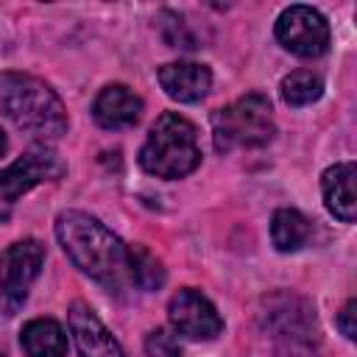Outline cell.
I'll list each match as a JSON object with an SVG mask.
<instances>
[{
	"instance_id": "1",
	"label": "cell",
	"mask_w": 357,
	"mask_h": 357,
	"mask_svg": "<svg viewBox=\"0 0 357 357\" xmlns=\"http://www.w3.org/2000/svg\"><path fill=\"white\" fill-rule=\"evenodd\" d=\"M56 237L75 268L95 282L109 290L128 282V245H123V240L98 218L78 209L61 212L56 220Z\"/></svg>"
},
{
	"instance_id": "2",
	"label": "cell",
	"mask_w": 357,
	"mask_h": 357,
	"mask_svg": "<svg viewBox=\"0 0 357 357\" xmlns=\"http://www.w3.org/2000/svg\"><path fill=\"white\" fill-rule=\"evenodd\" d=\"M0 112L17 128L42 139H59L67 131V112L61 98L33 75H0Z\"/></svg>"
},
{
	"instance_id": "3",
	"label": "cell",
	"mask_w": 357,
	"mask_h": 357,
	"mask_svg": "<svg viewBox=\"0 0 357 357\" xmlns=\"http://www.w3.org/2000/svg\"><path fill=\"white\" fill-rule=\"evenodd\" d=\"M198 165L201 148L195 126L176 112L159 114L139 148V167L156 178H184Z\"/></svg>"
},
{
	"instance_id": "4",
	"label": "cell",
	"mask_w": 357,
	"mask_h": 357,
	"mask_svg": "<svg viewBox=\"0 0 357 357\" xmlns=\"http://www.w3.org/2000/svg\"><path fill=\"white\" fill-rule=\"evenodd\" d=\"M265 332L276 357H318V324L312 307L293 293H276L265 301Z\"/></svg>"
},
{
	"instance_id": "5",
	"label": "cell",
	"mask_w": 357,
	"mask_h": 357,
	"mask_svg": "<svg viewBox=\"0 0 357 357\" xmlns=\"http://www.w3.org/2000/svg\"><path fill=\"white\" fill-rule=\"evenodd\" d=\"M273 109L259 92H248L234 103L212 112V137L220 153L234 148H262L273 139Z\"/></svg>"
},
{
	"instance_id": "6",
	"label": "cell",
	"mask_w": 357,
	"mask_h": 357,
	"mask_svg": "<svg viewBox=\"0 0 357 357\" xmlns=\"http://www.w3.org/2000/svg\"><path fill=\"white\" fill-rule=\"evenodd\" d=\"M64 170L67 167L59 159V153L45 145H33L17 162H11L6 170H0V220L8 218V212L20 195H25L28 190H33L42 181H53V178L64 176Z\"/></svg>"
},
{
	"instance_id": "7",
	"label": "cell",
	"mask_w": 357,
	"mask_h": 357,
	"mask_svg": "<svg viewBox=\"0 0 357 357\" xmlns=\"http://www.w3.org/2000/svg\"><path fill=\"white\" fill-rule=\"evenodd\" d=\"M45 265V245L33 237L11 243L0 254V298L3 312L11 315L28 296V287Z\"/></svg>"
},
{
	"instance_id": "8",
	"label": "cell",
	"mask_w": 357,
	"mask_h": 357,
	"mask_svg": "<svg viewBox=\"0 0 357 357\" xmlns=\"http://www.w3.org/2000/svg\"><path fill=\"white\" fill-rule=\"evenodd\" d=\"M276 39L301 59H318L329 50V22L312 6H290L276 20Z\"/></svg>"
},
{
	"instance_id": "9",
	"label": "cell",
	"mask_w": 357,
	"mask_h": 357,
	"mask_svg": "<svg viewBox=\"0 0 357 357\" xmlns=\"http://www.w3.org/2000/svg\"><path fill=\"white\" fill-rule=\"evenodd\" d=\"M167 315L173 329L190 340H212L223 332V318L218 315L215 304L192 287H184L170 298Z\"/></svg>"
},
{
	"instance_id": "10",
	"label": "cell",
	"mask_w": 357,
	"mask_h": 357,
	"mask_svg": "<svg viewBox=\"0 0 357 357\" xmlns=\"http://www.w3.org/2000/svg\"><path fill=\"white\" fill-rule=\"evenodd\" d=\"M70 332H73L78 357H126L117 337L103 326V321L84 301H75L70 307Z\"/></svg>"
},
{
	"instance_id": "11",
	"label": "cell",
	"mask_w": 357,
	"mask_h": 357,
	"mask_svg": "<svg viewBox=\"0 0 357 357\" xmlns=\"http://www.w3.org/2000/svg\"><path fill=\"white\" fill-rule=\"evenodd\" d=\"M92 117L100 128H109V131L131 128L142 117V98L126 84H109L98 92L92 103Z\"/></svg>"
},
{
	"instance_id": "12",
	"label": "cell",
	"mask_w": 357,
	"mask_h": 357,
	"mask_svg": "<svg viewBox=\"0 0 357 357\" xmlns=\"http://www.w3.org/2000/svg\"><path fill=\"white\" fill-rule=\"evenodd\" d=\"M156 78H159V86L165 89V95L178 103H198L201 98H206V92L212 86L209 67L198 64V61H170V64L159 67Z\"/></svg>"
},
{
	"instance_id": "13",
	"label": "cell",
	"mask_w": 357,
	"mask_h": 357,
	"mask_svg": "<svg viewBox=\"0 0 357 357\" xmlns=\"http://www.w3.org/2000/svg\"><path fill=\"white\" fill-rule=\"evenodd\" d=\"M354 178H357L354 162H337V165L326 167L324 176H321V190H324L326 209L343 223H354V215H357Z\"/></svg>"
},
{
	"instance_id": "14",
	"label": "cell",
	"mask_w": 357,
	"mask_h": 357,
	"mask_svg": "<svg viewBox=\"0 0 357 357\" xmlns=\"http://www.w3.org/2000/svg\"><path fill=\"white\" fill-rule=\"evenodd\" d=\"M20 343L28 357H67L64 326L53 318H33L22 326Z\"/></svg>"
},
{
	"instance_id": "15",
	"label": "cell",
	"mask_w": 357,
	"mask_h": 357,
	"mask_svg": "<svg viewBox=\"0 0 357 357\" xmlns=\"http://www.w3.org/2000/svg\"><path fill=\"white\" fill-rule=\"evenodd\" d=\"M271 240L282 254L298 251L310 240V220L298 209H279L271 220Z\"/></svg>"
},
{
	"instance_id": "16",
	"label": "cell",
	"mask_w": 357,
	"mask_h": 357,
	"mask_svg": "<svg viewBox=\"0 0 357 357\" xmlns=\"http://www.w3.org/2000/svg\"><path fill=\"white\" fill-rule=\"evenodd\" d=\"M128 282H134L139 290H159L165 284V268L145 245L128 248Z\"/></svg>"
},
{
	"instance_id": "17",
	"label": "cell",
	"mask_w": 357,
	"mask_h": 357,
	"mask_svg": "<svg viewBox=\"0 0 357 357\" xmlns=\"http://www.w3.org/2000/svg\"><path fill=\"white\" fill-rule=\"evenodd\" d=\"M279 92L287 106H310L324 95V81L312 70H293L282 78Z\"/></svg>"
},
{
	"instance_id": "18",
	"label": "cell",
	"mask_w": 357,
	"mask_h": 357,
	"mask_svg": "<svg viewBox=\"0 0 357 357\" xmlns=\"http://www.w3.org/2000/svg\"><path fill=\"white\" fill-rule=\"evenodd\" d=\"M145 351L148 357H181V343L170 329H153L145 337Z\"/></svg>"
},
{
	"instance_id": "19",
	"label": "cell",
	"mask_w": 357,
	"mask_h": 357,
	"mask_svg": "<svg viewBox=\"0 0 357 357\" xmlns=\"http://www.w3.org/2000/svg\"><path fill=\"white\" fill-rule=\"evenodd\" d=\"M354 310H357V301H354V298H349V301H346V307H343V310H340V315H337V326H340V332H343L349 340H354V337H357V326H354V315H357V312H354Z\"/></svg>"
},
{
	"instance_id": "20",
	"label": "cell",
	"mask_w": 357,
	"mask_h": 357,
	"mask_svg": "<svg viewBox=\"0 0 357 357\" xmlns=\"http://www.w3.org/2000/svg\"><path fill=\"white\" fill-rule=\"evenodd\" d=\"M6 148H8V139H6V134H3V131H0V156H3V153H6Z\"/></svg>"
},
{
	"instance_id": "21",
	"label": "cell",
	"mask_w": 357,
	"mask_h": 357,
	"mask_svg": "<svg viewBox=\"0 0 357 357\" xmlns=\"http://www.w3.org/2000/svg\"><path fill=\"white\" fill-rule=\"evenodd\" d=\"M0 357H3V354H0Z\"/></svg>"
}]
</instances>
